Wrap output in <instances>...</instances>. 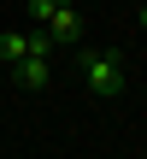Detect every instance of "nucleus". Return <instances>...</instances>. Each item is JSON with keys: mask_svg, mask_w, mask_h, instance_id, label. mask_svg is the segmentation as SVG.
<instances>
[{"mask_svg": "<svg viewBox=\"0 0 147 159\" xmlns=\"http://www.w3.org/2000/svg\"><path fill=\"white\" fill-rule=\"evenodd\" d=\"M82 83L100 94V100H112V94H124V83H130V71H124V59L118 53H82Z\"/></svg>", "mask_w": 147, "mask_h": 159, "instance_id": "1", "label": "nucleus"}, {"mask_svg": "<svg viewBox=\"0 0 147 159\" xmlns=\"http://www.w3.org/2000/svg\"><path fill=\"white\" fill-rule=\"evenodd\" d=\"M41 30L53 35V47H77V41H82V12H77V0H59Z\"/></svg>", "mask_w": 147, "mask_h": 159, "instance_id": "2", "label": "nucleus"}, {"mask_svg": "<svg viewBox=\"0 0 147 159\" xmlns=\"http://www.w3.org/2000/svg\"><path fill=\"white\" fill-rule=\"evenodd\" d=\"M12 77H18L24 89H47V83H53V53H24V59L12 65Z\"/></svg>", "mask_w": 147, "mask_h": 159, "instance_id": "3", "label": "nucleus"}, {"mask_svg": "<svg viewBox=\"0 0 147 159\" xmlns=\"http://www.w3.org/2000/svg\"><path fill=\"white\" fill-rule=\"evenodd\" d=\"M53 6H59V0H29V18H35V24H47V12H53Z\"/></svg>", "mask_w": 147, "mask_h": 159, "instance_id": "4", "label": "nucleus"}, {"mask_svg": "<svg viewBox=\"0 0 147 159\" xmlns=\"http://www.w3.org/2000/svg\"><path fill=\"white\" fill-rule=\"evenodd\" d=\"M141 30H147V6H141Z\"/></svg>", "mask_w": 147, "mask_h": 159, "instance_id": "5", "label": "nucleus"}]
</instances>
